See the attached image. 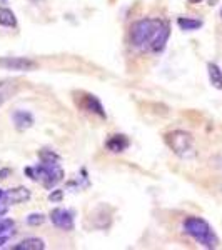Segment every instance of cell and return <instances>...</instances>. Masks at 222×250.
I'll return each mask as SVG.
<instances>
[{"mask_svg":"<svg viewBox=\"0 0 222 250\" xmlns=\"http://www.w3.org/2000/svg\"><path fill=\"white\" fill-rule=\"evenodd\" d=\"M44 222H45V215L40 213V212H35V213L27 215V224H29L30 227H39V225H42Z\"/></svg>","mask_w":222,"mask_h":250,"instance_id":"obj_17","label":"cell"},{"mask_svg":"<svg viewBox=\"0 0 222 250\" xmlns=\"http://www.w3.org/2000/svg\"><path fill=\"white\" fill-rule=\"evenodd\" d=\"M221 19H222V9H221Z\"/></svg>","mask_w":222,"mask_h":250,"instance_id":"obj_24","label":"cell"},{"mask_svg":"<svg viewBox=\"0 0 222 250\" xmlns=\"http://www.w3.org/2000/svg\"><path fill=\"white\" fill-rule=\"evenodd\" d=\"M64 197V190H59V188H55V190L50 192V195H48V200L50 202H60Z\"/></svg>","mask_w":222,"mask_h":250,"instance_id":"obj_19","label":"cell"},{"mask_svg":"<svg viewBox=\"0 0 222 250\" xmlns=\"http://www.w3.org/2000/svg\"><path fill=\"white\" fill-rule=\"evenodd\" d=\"M0 25L2 27H17V17L10 9H0Z\"/></svg>","mask_w":222,"mask_h":250,"instance_id":"obj_15","label":"cell"},{"mask_svg":"<svg viewBox=\"0 0 222 250\" xmlns=\"http://www.w3.org/2000/svg\"><path fill=\"white\" fill-rule=\"evenodd\" d=\"M7 242H9V237H7V235H0V249H2L3 245L7 244Z\"/></svg>","mask_w":222,"mask_h":250,"instance_id":"obj_21","label":"cell"},{"mask_svg":"<svg viewBox=\"0 0 222 250\" xmlns=\"http://www.w3.org/2000/svg\"><path fill=\"white\" fill-rule=\"evenodd\" d=\"M50 222L60 230H74L75 222H74V212L68 208L57 207L50 212Z\"/></svg>","mask_w":222,"mask_h":250,"instance_id":"obj_6","label":"cell"},{"mask_svg":"<svg viewBox=\"0 0 222 250\" xmlns=\"http://www.w3.org/2000/svg\"><path fill=\"white\" fill-rule=\"evenodd\" d=\"M162 20L160 19H142L132 23L131 27V42L135 47H149L151 40L154 39L157 30L162 27Z\"/></svg>","mask_w":222,"mask_h":250,"instance_id":"obj_3","label":"cell"},{"mask_svg":"<svg viewBox=\"0 0 222 250\" xmlns=\"http://www.w3.org/2000/svg\"><path fill=\"white\" fill-rule=\"evenodd\" d=\"M189 2H191V3H200L202 0H189Z\"/></svg>","mask_w":222,"mask_h":250,"instance_id":"obj_22","label":"cell"},{"mask_svg":"<svg viewBox=\"0 0 222 250\" xmlns=\"http://www.w3.org/2000/svg\"><path fill=\"white\" fill-rule=\"evenodd\" d=\"M15 225L14 219H0V235H5L9 233Z\"/></svg>","mask_w":222,"mask_h":250,"instance_id":"obj_18","label":"cell"},{"mask_svg":"<svg viewBox=\"0 0 222 250\" xmlns=\"http://www.w3.org/2000/svg\"><path fill=\"white\" fill-rule=\"evenodd\" d=\"M177 25L184 32H194V30H199L200 27L204 25V22L199 19H192V17H179L177 19Z\"/></svg>","mask_w":222,"mask_h":250,"instance_id":"obj_12","label":"cell"},{"mask_svg":"<svg viewBox=\"0 0 222 250\" xmlns=\"http://www.w3.org/2000/svg\"><path fill=\"white\" fill-rule=\"evenodd\" d=\"M169 37H171V27H169L167 22H164L162 27L157 30L154 39H152L151 43H149L151 52H154V54H160V52H164V48L169 42Z\"/></svg>","mask_w":222,"mask_h":250,"instance_id":"obj_7","label":"cell"},{"mask_svg":"<svg viewBox=\"0 0 222 250\" xmlns=\"http://www.w3.org/2000/svg\"><path fill=\"white\" fill-rule=\"evenodd\" d=\"M0 67L14 72H30L35 70L39 65L35 60L27 57H2L0 59Z\"/></svg>","mask_w":222,"mask_h":250,"instance_id":"obj_5","label":"cell"},{"mask_svg":"<svg viewBox=\"0 0 222 250\" xmlns=\"http://www.w3.org/2000/svg\"><path fill=\"white\" fill-rule=\"evenodd\" d=\"M12 122H14V127L19 132L29 130L32 125H34V115L29 110H15L12 114Z\"/></svg>","mask_w":222,"mask_h":250,"instance_id":"obj_9","label":"cell"},{"mask_svg":"<svg viewBox=\"0 0 222 250\" xmlns=\"http://www.w3.org/2000/svg\"><path fill=\"white\" fill-rule=\"evenodd\" d=\"M3 192H5V190H2V188H0V200H2V197H3Z\"/></svg>","mask_w":222,"mask_h":250,"instance_id":"obj_23","label":"cell"},{"mask_svg":"<svg viewBox=\"0 0 222 250\" xmlns=\"http://www.w3.org/2000/svg\"><path fill=\"white\" fill-rule=\"evenodd\" d=\"M86 108L89 112H92V114L106 119V110H104L102 104H100V100L95 95H86Z\"/></svg>","mask_w":222,"mask_h":250,"instance_id":"obj_14","label":"cell"},{"mask_svg":"<svg viewBox=\"0 0 222 250\" xmlns=\"http://www.w3.org/2000/svg\"><path fill=\"white\" fill-rule=\"evenodd\" d=\"M7 175H10V168H2L0 170V180L7 179Z\"/></svg>","mask_w":222,"mask_h":250,"instance_id":"obj_20","label":"cell"},{"mask_svg":"<svg viewBox=\"0 0 222 250\" xmlns=\"http://www.w3.org/2000/svg\"><path fill=\"white\" fill-rule=\"evenodd\" d=\"M30 199V190L27 187H15V188H9V190L3 192L2 202L7 205H17V204H23Z\"/></svg>","mask_w":222,"mask_h":250,"instance_id":"obj_8","label":"cell"},{"mask_svg":"<svg viewBox=\"0 0 222 250\" xmlns=\"http://www.w3.org/2000/svg\"><path fill=\"white\" fill-rule=\"evenodd\" d=\"M45 249V242L37 237H29V239H23L20 244L14 245V250H44Z\"/></svg>","mask_w":222,"mask_h":250,"instance_id":"obj_11","label":"cell"},{"mask_svg":"<svg viewBox=\"0 0 222 250\" xmlns=\"http://www.w3.org/2000/svg\"><path fill=\"white\" fill-rule=\"evenodd\" d=\"M129 144L131 142H129L127 137L120 134V135H112L106 142V147L111 152H114V154H120V152H124L129 147Z\"/></svg>","mask_w":222,"mask_h":250,"instance_id":"obj_10","label":"cell"},{"mask_svg":"<svg viewBox=\"0 0 222 250\" xmlns=\"http://www.w3.org/2000/svg\"><path fill=\"white\" fill-rule=\"evenodd\" d=\"M207 74H209V80H211L212 87H216L217 90H222V70L219 68V65L214 62H209Z\"/></svg>","mask_w":222,"mask_h":250,"instance_id":"obj_13","label":"cell"},{"mask_svg":"<svg viewBox=\"0 0 222 250\" xmlns=\"http://www.w3.org/2000/svg\"><path fill=\"white\" fill-rule=\"evenodd\" d=\"M39 159L42 160V162H59L60 157H59V154H55V152L44 148V150L39 152Z\"/></svg>","mask_w":222,"mask_h":250,"instance_id":"obj_16","label":"cell"},{"mask_svg":"<svg viewBox=\"0 0 222 250\" xmlns=\"http://www.w3.org/2000/svg\"><path fill=\"white\" fill-rule=\"evenodd\" d=\"M23 172L29 175L30 180L42 184L47 190H52L64 180V170L59 162H42L35 167H27Z\"/></svg>","mask_w":222,"mask_h":250,"instance_id":"obj_2","label":"cell"},{"mask_svg":"<svg viewBox=\"0 0 222 250\" xmlns=\"http://www.w3.org/2000/svg\"><path fill=\"white\" fill-rule=\"evenodd\" d=\"M167 140V145L172 148L176 155L179 157H187L189 154L192 152V135L189 132H184V130H174L171 134H167L165 137Z\"/></svg>","mask_w":222,"mask_h":250,"instance_id":"obj_4","label":"cell"},{"mask_svg":"<svg viewBox=\"0 0 222 250\" xmlns=\"http://www.w3.org/2000/svg\"><path fill=\"white\" fill-rule=\"evenodd\" d=\"M182 229L189 237H192L202 247L205 249L219 247V237L216 235V232L209 225L207 220L200 219V217H187L182 224Z\"/></svg>","mask_w":222,"mask_h":250,"instance_id":"obj_1","label":"cell"}]
</instances>
